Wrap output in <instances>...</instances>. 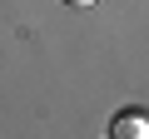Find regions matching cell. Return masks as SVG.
<instances>
[{"mask_svg":"<svg viewBox=\"0 0 149 139\" xmlns=\"http://www.w3.org/2000/svg\"><path fill=\"white\" fill-rule=\"evenodd\" d=\"M109 139H149V114L144 109H119L109 124Z\"/></svg>","mask_w":149,"mask_h":139,"instance_id":"1","label":"cell"},{"mask_svg":"<svg viewBox=\"0 0 149 139\" xmlns=\"http://www.w3.org/2000/svg\"><path fill=\"white\" fill-rule=\"evenodd\" d=\"M65 5H74V10H90V5H95V0H65Z\"/></svg>","mask_w":149,"mask_h":139,"instance_id":"2","label":"cell"}]
</instances>
